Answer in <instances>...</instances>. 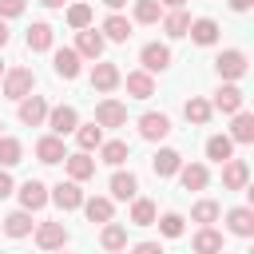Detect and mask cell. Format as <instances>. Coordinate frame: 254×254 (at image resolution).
I'll use <instances>...</instances> for the list:
<instances>
[{"label": "cell", "instance_id": "7bdbcfd3", "mask_svg": "<svg viewBox=\"0 0 254 254\" xmlns=\"http://www.w3.org/2000/svg\"><path fill=\"white\" fill-rule=\"evenodd\" d=\"M131 254H163V246H159V242H135Z\"/></svg>", "mask_w": 254, "mask_h": 254}, {"label": "cell", "instance_id": "5b68a950", "mask_svg": "<svg viewBox=\"0 0 254 254\" xmlns=\"http://www.w3.org/2000/svg\"><path fill=\"white\" fill-rule=\"evenodd\" d=\"M48 198H52L60 210H75V206H83V190H79V183H75V179H67V183H56Z\"/></svg>", "mask_w": 254, "mask_h": 254}, {"label": "cell", "instance_id": "8d00e7d4", "mask_svg": "<svg viewBox=\"0 0 254 254\" xmlns=\"http://www.w3.org/2000/svg\"><path fill=\"white\" fill-rule=\"evenodd\" d=\"M24 159V147H20V139H12V135H0V167H16Z\"/></svg>", "mask_w": 254, "mask_h": 254}, {"label": "cell", "instance_id": "74e56055", "mask_svg": "<svg viewBox=\"0 0 254 254\" xmlns=\"http://www.w3.org/2000/svg\"><path fill=\"white\" fill-rule=\"evenodd\" d=\"M163 16V4L159 0H135V20L139 24H155Z\"/></svg>", "mask_w": 254, "mask_h": 254}, {"label": "cell", "instance_id": "ba28073f", "mask_svg": "<svg viewBox=\"0 0 254 254\" xmlns=\"http://www.w3.org/2000/svg\"><path fill=\"white\" fill-rule=\"evenodd\" d=\"M242 103H246L242 87H234V83H222V87L214 91V103H210V107H218L222 115H234V111H242Z\"/></svg>", "mask_w": 254, "mask_h": 254}, {"label": "cell", "instance_id": "603a6c76", "mask_svg": "<svg viewBox=\"0 0 254 254\" xmlns=\"http://www.w3.org/2000/svg\"><path fill=\"white\" fill-rule=\"evenodd\" d=\"M135 190H139V179L131 175V171H115L111 175V198H135Z\"/></svg>", "mask_w": 254, "mask_h": 254}, {"label": "cell", "instance_id": "3957f363", "mask_svg": "<svg viewBox=\"0 0 254 254\" xmlns=\"http://www.w3.org/2000/svg\"><path fill=\"white\" fill-rule=\"evenodd\" d=\"M48 127H52V135H71L75 127H79V115H75V107H67V103H60V107H48Z\"/></svg>", "mask_w": 254, "mask_h": 254}, {"label": "cell", "instance_id": "7402d4cb", "mask_svg": "<svg viewBox=\"0 0 254 254\" xmlns=\"http://www.w3.org/2000/svg\"><path fill=\"white\" fill-rule=\"evenodd\" d=\"M64 163H67V175H71L75 183H83V179L95 175V159H91L87 151H79V155H64Z\"/></svg>", "mask_w": 254, "mask_h": 254}, {"label": "cell", "instance_id": "e0dca14e", "mask_svg": "<svg viewBox=\"0 0 254 254\" xmlns=\"http://www.w3.org/2000/svg\"><path fill=\"white\" fill-rule=\"evenodd\" d=\"M119 79H123V75H119L115 64H95V67H91V87H95V91H115Z\"/></svg>", "mask_w": 254, "mask_h": 254}, {"label": "cell", "instance_id": "f5cc1de1", "mask_svg": "<svg viewBox=\"0 0 254 254\" xmlns=\"http://www.w3.org/2000/svg\"><path fill=\"white\" fill-rule=\"evenodd\" d=\"M0 127H4V123H0Z\"/></svg>", "mask_w": 254, "mask_h": 254}, {"label": "cell", "instance_id": "681fc988", "mask_svg": "<svg viewBox=\"0 0 254 254\" xmlns=\"http://www.w3.org/2000/svg\"><path fill=\"white\" fill-rule=\"evenodd\" d=\"M103 4H107V8H111V12H115V8H123V4H127V0H103Z\"/></svg>", "mask_w": 254, "mask_h": 254}, {"label": "cell", "instance_id": "d6a6232c", "mask_svg": "<svg viewBox=\"0 0 254 254\" xmlns=\"http://www.w3.org/2000/svg\"><path fill=\"white\" fill-rule=\"evenodd\" d=\"M52 48V24H32L28 28V52H48Z\"/></svg>", "mask_w": 254, "mask_h": 254}, {"label": "cell", "instance_id": "f546056e", "mask_svg": "<svg viewBox=\"0 0 254 254\" xmlns=\"http://www.w3.org/2000/svg\"><path fill=\"white\" fill-rule=\"evenodd\" d=\"M230 139H234V143H254V115H250V111H234Z\"/></svg>", "mask_w": 254, "mask_h": 254}, {"label": "cell", "instance_id": "277c9868", "mask_svg": "<svg viewBox=\"0 0 254 254\" xmlns=\"http://www.w3.org/2000/svg\"><path fill=\"white\" fill-rule=\"evenodd\" d=\"M139 135H143L147 143H159V139L171 135V119H167L163 111H147V115L139 119Z\"/></svg>", "mask_w": 254, "mask_h": 254}, {"label": "cell", "instance_id": "bcb514c9", "mask_svg": "<svg viewBox=\"0 0 254 254\" xmlns=\"http://www.w3.org/2000/svg\"><path fill=\"white\" fill-rule=\"evenodd\" d=\"M159 4H163V8H183L187 0H159Z\"/></svg>", "mask_w": 254, "mask_h": 254}, {"label": "cell", "instance_id": "83f0119b", "mask_svg": "<svg viewBox=\"0 0 254 254\" xmlns=\"http://www.w3.org/2000/svg\"><path fill=\"white\" fill-rule=\"evenodd\" d=\"M103 40H115V44L131 40V20H123L119 12H115V16H107V20H103Z\"/></svg>", "mask_w": 254, "mask_h": 254}, {"label": "cell", "instance_id": "52a82bcc", "mask_svg": "<svg viewBox=\"0 0 254 254\" xmlns=\"http://www.w3.org/2000/svg\"><path fill=\"white\" fill-rule=\"evenodd\" d=\"M95 123L99 127H123L127 123V107L119 99H99L95 103Z\"/></svg>", "mask_w": 254, "mask_h": 254}, {"label": "cell", "instance_id": "9c48e42d", "mask_svg": "<svg viewBox=\"0 0 254 254\" xmlns=\"http://www.w3.org/2000/svg\"><path fill=\"white\" fill-rule=\"evenodd\" d=\"M44 119H48V99H44V95H24V99H20V123L40 127Z\"/></svg>", "mask_w": 254, "mask_h": 254}, {"label": "cell", "instance_id": "484cf974", "mask_svg": "<svg viewBox=\"0 0 254 254\" xmlns=\"http://www.w3.org/2000/svg\"><path fill=\"white\" fill-rule=\"evenodd\" d=\"M99 246L111 250V254L123 250V246H127V230H123L119 222H103V230H99Z\"/></svg>", "mask_w": 254, "mask_h": 254}, {"label": "cell", "instance_id": "4316f807", "mask_svg": "<svg viewBox=\"0 0 254 254\" xmlns=\"http://www.w3.org/2000/svg\"><path fill=\"white\" fill-rule=\"evenodd\" d=\"M187 28H190V16H187L183 8H171V12L163 16V32H167L171 40H179V36H187Z\"/></svg>", "mask_w": 254, "mask_h": 254}, {"label": "cell", "instance_id": "cb8c5ba5", "mask_svg": "<svg viewBox=\"0 0 254 254\" xmlns=\"http://www.w3.org/2000/svg\"><path fill=\"white\" fill-rule=\"evenodd\" d=\"M206 159H214V163L234 159V139H230V135H210V139H206Z\"/></svg>", "mask_w": 254, "mask_h": 254}, {"label": "cell", "instance_id": "4dcf8cb0", "mask_svg": "<svg viewBox=\"0 0 254 254\" xmlns=\"http://www.w3.org/2000/svg\"><path fill=\"white\" fill-rule=\"evenodd\" d=\"M83 210H87V218H91V222H111V214H115L111 198H103V194H95V198H83Z\"/></svg>", "mask_w": 254, "mask_h": 254}, {"label": "cell", "instance_id": "1f68e13d", "mask_svg": "<svg viewBox=\"0 0 254 254\" xmlns=\"http://www.w3.org/2000/svg\"><path fill=\"white\" fill-rule=\"evenodd\" d=\"M194 254H222V234L210 230V226H202L194 234Z\"/></svg>", "mask_w": 254, "mask_h": 254}, {"label": "cell", "instance_id": "c3c4849f", "mask_svg": "<svg viewBox=\"0 0 254 254\" xmlns=\"http://www.w3.org/2000/svg\"><path fill=\"white\" fill-rule=\"evenodd\" d=\"M4 44H8V24L0 20V48H4Z\"/></svg>", "mask_w": 254, "mask_h": 254}, {"label": "cell", "instance_id": "7a4b0ae2", "mask_svg": "<svg viewBox=\"0 0 254 254\" xmlns=\"http://www.w3.org/2000/svg\"><path fill=\"white\" fill-rule=\"evenodd\" d=\"M214 67H218V75H222V79H242V75H246V52L226 48V52H218Z\"/></svg>", "mask_w": 254, "mask_h": 254}, {"label": "cell", "instance_id": "30bf717a", "mask_svg": "<svg viewBox=\"0 0 254 254\" xmlns=\"http://www.w3.org/2000/svg\"><path fill=\"white\" fill-rule=\"evenodd\" d=\"M75 52H79V60H99V56H103V36H99L95 28H79Z\"/></svg>", "mask_w": 254, "mask_h": 254}, {"label": "cell", "instance_id": "60d3db41", "mask_svg": "<svg viewBox=\"0 0 254 254\" xmlns=\"http://www.w3.org/2000/svg\"><path fill=\"white\" fill-rule=\"evenodd\" d=\"M155 222H159V230H163L167 238H179V234H183V214H175V210L163 214V218H155Z\"/></svg>", "mask_w": 254, "mask_h": 254}, {"label": "cell", "instance_id": "f35d334b", "mask_svg": "<svg viewBox=\"0 0 254 254\" xmlns=\"http://www.w3.org/2000/svg\"><path fill=\"white\" fill-rule=\"evenodd\" d=\"M67 24L79 32V28H91V4H71L67 8Z\"/></svg>", "mask_w": 254, "mask_h": 254}, {"label": "cell", "instance_id": "b9f144b4", "mask_svg": "<svg viewBox=\"0 0 254 254\" xmlns=\"http://www.w3.org/2000/svg\"><path fill=\"white\" fill-rule=\"evenodd\" d=\"M24 4H28V0H0V20L20 16V12H24Z\"/></svg>", "mask_w": 254, "mask_h": 254}, {"label": "cell", "instance_id": "44dd1931", "mask_svg": "<svg viewBox=\"0 0 254 254\" xmlns=\"http://www.w3.org/2000/svg\"><path fill=\"white\" fill-rule=\"evenodd\" d=\"M151 167H155V175H159V179H171V175L183 167V155H179L175 147H163V151L151 159Z\"/></svg>", "mask_w": 254, "mask_h": 254}, {"label": "cell", "instance_id": "8992f818", "mask_svg": "<svg viewBox=\"0 0 254 254\" xmlns=\"http://www.w3.org/2000/svg\"><path fill=\"white\" fill-rule=\"evenodd\" d=\"M139 60H143V71H167L171 67V48L167 44H143V52H139Z\"/></svg>", "mask_w": 254, "mask_h": 254}, {"label": "cell", "instance_id": "ab89813d", "mask_svg": "<svg viewBox=\"0 0 254 254\" xmlns=\"http://www.w3.org/2000/svg\"><path fill=\"white\" fill-rule=\"evenodd\" d=\"M190 218H194V222H202V226H210V222L218 218V202H210V198H202V202H194V210H190Z\"/></svg>", "mask_w": 254, "mask_h": 254}, {"label": "cell", "instance_id": "e575fe53", "mask_svg": "<svg viewBox=\"0 0 254 254\" xmlns=\"http://www.w3.org/2000/svg\"><path fill=\"white\" fill-rule=\"evenodd\" d=\"M131 155V147L123 143V139H111V143H99V159L107 163V167H119L123 159Z\"/></svg>", "mask_w": 254, "mask_h": 254}, {"label": "cell", "instance_id": "7c38bea8", "mask_svg": "<svg viewBox=\"0 0 254 254\" xmlns=\"http://www.w3.org/2000/svg\"><path fill=\"white\" fill-rule=\"evenodd\" d=\"M246 183H250V167L242 159H226L222 163V187L226 190H242Z\"/></svg>", "mask_w": 254, "mask_h": 254}, {"label": "cell", "instance_id": "836d02e7", "mask_svg": "<svg viewBox=\"0 0 254 254\" xmlns=\"http://www.w3.org/2000/svg\"><path fill=\"white\" fill-rule=\"evenodd\" d=\"M75 143H79V151H95V147L103 143V127H99V123H83V127H75Z\"/></svg>", "mask_w": 254, "mask_h": 254}, {"label": "cell", "instance_id": "8fae6325", "mask_svg": "<svg viewBox=\"0 0 254 254\" xmlns=\"http://www.w3.org/2000/svg\"><path fill=\"white\" fill-rule=\"evenodd\" d=\"M175 175H179V183H183V190H202V187L210 183V171H206L202 163H183V167H179Z\"/></svg>", "mask_w": 254, "mask_h": 254}, {"label": "cell", "instance_id": "d590c367", "mask_svg": "<svg viewBox=\"0 0 254 254\" xmlns=\"http://www.w3.org/2000/svg\"><path fill=\"white\" fill-rule=\"evenodd\" d=\"M131 222L135 226H155V202L151 198H131Z\"/></svg>", "mask_w": 254, "mask_h": 254}, {"label": "cell", "instance_id": "4fadbf2b", "mask_svg": "<svg viewBox=\"0 0 254 254\" xmlns=\"http://www.w3.org/2000/svg\"><path fill=\"white\" fill-rule=\"evenodd\" d=\"M52 67H56L60 79H75V75H79V52H75V48H60V52L52 56Z\"/></svg>", "mask_w": 254, "mask_h": 254}, {"label": "cell", "instance_id": "7dc6e473", "mask_svg": "<svg viewBox=\"0 0 254 254\" xmlns=\"http://www.w3.org/2000/svg\"><path fill=\"white\" fill-rule=\"evenodd\" d=\"M40 4H44V8H64L67 0H40Z\"/></svg>", "mask_w": 254, "mask_h": 254}, {"label": "cell", "instance_id": "5bb4252c", "mask_svg": "<svg viewBox=\"0 0 254 254\" xmlns=\"http://www.w3.org/2000/svg\"><path fill=\"white\" fill-rule=\"evenodd\" d=\"M20 206H24V210H40V206H48V187H44L40 179H28V183L20 187Z\"/></svg>", "mask_w": 254, "mask_h": 254}, {"label": "cell", "instance_id": "d4e9b609", "mask_svg": "<svg viewBox=\"0 0 254 254\" xmlns=\"http://www.w3.org/2000/svg\"><path fill=\"white\" fill-rule=\"evenodd\" d=\"M4 234H8V238L32 234V210H12V214L4 218Z\"/></svg>", "mask_w": 254, "mask_h": 254}, {"label": "cell", "instance_id": "d6986e66", "mask_svg": "<svg viewBox=\"0 0 254 254\" xmlns=\"http://www.w3.org/2000/svg\"><path fill=\"white\" fill-rule=\"evenodd\" d=\"M127 95H131V99H151V95H155L151 71H127Z\"/></svg>", "mask_w": 254, "mask_h": 254}, {"label": "cell", "instance_id": "6da1fadb", "mask_svg": "<svg viewBox=\"0 0 254 254\" xmlns=\"http://www.w3.org/2000/svg\"><path fill=\"white\" fill-rule=\"evenodd\" d=\"M32 87H36L32 67H12V71H4V95H8V99H24V95H32Z\"/></svg>", "mask_w": 254, "mask_h": 254}, {"label": "cell", "instance_id": "9a60e30c", "mask_svg": "<svg viewBox=\"0 0 254 254\" xmlns=\"http://www.w3.org/2000/svg\"><path fill=\"white\" fill-rule=\"evenodd\" d=\"M64 242H67L64 222H44V226L36 230V246H40V250H60Z\"/></svg>", "mask_w": 254, "mask_h": 254}, {"label": "cell", "instance_id": "ee69618b", "mask_svg": "<svg viewBox=\"0 0 254 254\" xmlns=\"http://www.w3.org/2000/svg\"><path fill=\"white\" fill-rule=\"evenodd\" d=\"M8 194H12V175L0 167V198H8Z\"/></svg>", "mask_w": 254, "mask_h": 254}, {"label": "cell", "instance_id": "ac0fdd59", "mask_svg": "<svg viewBox=\"0 0 254 254\" xmlns=\"http://www.w3.org/2000/svg\"><path fill=\"white\" fill-rule=\"evenodd\" d=\"M226 226H230V234L250 238V234H254V210H250V206H234V210L226 214Z\"/></svg>", "mask_w": 254, "mask_h": 254}, {"label": "cell", "instance_id": "f1b7e54d", "mask_svg": "<svg viewBox=\"0 0 254 254\" xmlns=\"http://www.w3.org/2000/svg\"><path fill=\"white\" fill-rule=\"evenodd\" d=\"M210 111H214V107H210L206 99H198V95H190V99L183 103V115H187V119H190L194 127H202V123H210Z\"/></svg>", "mask_w": 254, "mask_h": 254}, {"label": "cell", "instance_id": "f6af8a7d", "mask_svg": "<svg viewBox=\"0 0 254 254\" xmlns=\"http://www.w3.org/2000/svg\"><path fill=\"white\" fill-rule=\"evenodd\" d=\"M226 4H230L234 12H250V8H254V0H226Z\"/></svg>", "mask_w": 254, "mask_h": 254}, {"label": "cell", "instance_id": "2e32d148", "mask_svg": "<svg viewBox=\"0 0 254 254\" xmlns=\"http://www.w3.org/2000/svg\"><path fill=\"white\" fill-rule=\"evenodd\" d=\"M187 36H190L194 44H202V48H210V44L218 40V24H214L210 16H198V20H190V28H187Z\"/></svg>", "mask_w": 254, "mask_h": 254}, {"label": "cell", "instance_id": "816d5d0a", "mask_svg": "<svg viewBox=\"0 0 254 254\" xmlns=\"http://www.w3.org/2000/svg\"><path fill=\"white\" fill-rule=\"evenodd\" d=\"M60 254H64V246H60Z\"/></svg>", "mask_w": 254, "mask_h": 254}, {"label": "cell", "instance_id": "ffe728a7", "mask_svg": "<svg viewBox=\"0 0 254 254\" xmlns=\"http://www.w3.org/2000/svg\"><path fill=\"white\" fill-rule=\"evenodd\" d=\"M64 155H67V151H64V139H60V135H44V139L36 143V159H40V163H64Z\"/></svg>", "mask_w": 254, "mask_h": 254}, {"label": "cell", "instance_id": "f907efd6", "mask_svg": "<svg viewBox=\"0 0 254 254\" xmlns=\"http://www.w3.org/2000/svg\"><path fill=\"white\" fill-rule=\"evenodd\" d=\"M0 79H4V64H0Z\"/></svg>", "mask_w": 254, "mask_h": 254}]
</instances>
